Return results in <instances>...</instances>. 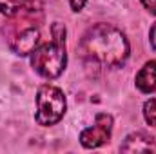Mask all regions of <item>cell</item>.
I'll return each mask as SVG.
<instances>
[{"instance_id": "1", "label": "cell", "mask_w": 156, "mask_h": 154, "mask_svg": "<svg viewBox=\"0 0 156 154\" xmlns=\"http://www.w3.org/2000/svg\"><path fill=\"white\" fill-rule=\"evenodd\" d=\"M80 54L94 64L120 67L129 56V42L118 27L98 24L83 35L80 42Z\"/></svg>"}, {"instance_id": "2", "label": "cell", "mask_w": 156, "mask_h": 154, "mask_svg": "<svg viewBox=\"0 0 156 154\" xmlns=\"http://www.w3.org/2000/svg\"><path fill=\"white\" fill-rule=\"evenodd\" d=\"M66 38H53L51 44H44L33 51L31 65L44 78H56L66 69Z\"/></svg>"}, {"instance_id": "3", "label": "cell", "mask_w": 156, "mask_h": 154, "mask_svg": "<svg viewBox=\"0 0 156 154\" xmlns=\"http://www.w3.org/2000/svg\"><path fill=\"white\" fill-rule=\"evenodd\" d=\"M66 113V96L58 87L42 85L37 93V121L40 125H55Z\"/></svg>"}, {"instance_id": "4", "label": "cell", "mask_w": 156, "mask_h": 154, "mask_svg": "<svg viewBox=\"0 0 156 154\" xmlns=\"http://www.w3.org/2000/svg\"><path fill=\"white\" fill-rule=\"evenodd\" d=\"M16 22H9L4 27V33L7 35V44L9 49L20 56H26L37 49L40 42V33L35 29V16L27 18L24 26H20V20L15 18Z\"/></svg>"}, {"instance_id": "5", "label": "cell", "mask_w": 156, "mask_h": 154, "mask_svg": "<svg viewBox=\"0 0 156 154\" xmlns=\"http://www.w3.org/2000/svg\"><path fill=\"white\" fill-rule=\"evenodd\" d=\"M113 131V118L107 113H98L94 118V125L82 131L80 134V143L85 149H94L109 142Z\"/></svg>"}, {"instance_id": "6", "label": "cell", "mask_w": 156, "mask_h": 154, "mask_svg": "<svg viewBox=\"0 0 156 154\" xmlns=\"http://www.w3.org/2000/svg\"><path fill=\"white\" fill-rule=\"evenodd\" d=\"M0 13L9 18L40 15L42 2L40 0H0Z\"/></svg>"}, {"instance_id": "7", "label": "cell", "mask_w": 156, "mask_h": 154, "mask_svg": "<svg viewBox=\"0 0 156 154\" xmlns=\"http://www.w3.org/2000/svg\"><path fill=\"white\" fill-rule=\"evenodd\" d=\"M153 151H154V138L144 131L129 134L122 145V152H153Z\"/></svg>"}, {"instance_id": "8", "label": "cell", "mask_w": 156, "mask_h": 154, "mask_svg": "<svg viewBox=\"0 0 156 154\" xmlns=\"http://www.w3.org/2000/svg\"><path fill=\"white\" fill-rule=\"evenodd\" d=\"M136 87L142 93H154L156 91V62H147L142 71L136 75Z\"/></svg>"}, {"instance_id": "9", "label": "cell", "mask_w": 156, "mask_h": 154, "mask_svg": "<svg viewBox=\"0 0 156 154\" xmlns=\"http://www.w3.org/2000/svg\"><path fill=\"white\" fill-rule=\"evenodd\" d=\"M144 116H145V120H147L149 125L156 127V98H151V100L145 102V105H144Z\"/></svg>"}, {"instance_id": "10", "label": "cell", "mask_w": 156, "mask_h": 154, "mask_svg": "<svg viewBox=\"0 0 156 154\" xmlns=\"http://www.w3.org/2000/svg\"><path fill=\"white\" fill-rule=\"evenodd\" d=\"M142 4H144V7L147 11H151L153 15H156V0H142Z\"/></svg>"}, {"instance_id": "11", "label": "cell", "mask_w": 156, "mask_h": 154, "mask_svg": "<svg viewBox=\"0 0 156 154\" xmlns=\"http://www.w3.org/2000/svg\"><path fill=\"white\" fill-rule=\"evenodd\" d=\"M69 2H71V7H73L75 11H80V9L85 5V2H87V0H69Z\"/></svg>"}, {"instance_id": "12", "label": "cell", "mask_w": 156, "mask_h": 154, "mask_svg": "<svg viewBox=\"0 0 156 154\" xmlns=\"http://www.w3.org/2000/svg\"><path fill=\"white\" fill-rule=\"evenodd\" d=\"M149 37H151V45H153V49H156V24L151 27V31H149Z\"/></svg>"}]
</instances>
